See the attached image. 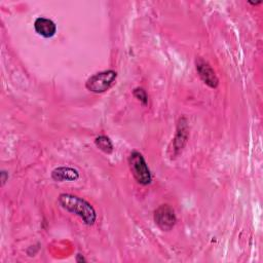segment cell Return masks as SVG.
<instances>
[{"label":"cell","mask_w":263,"mask_h":263,"mask_svg":"<svg viewBox=\"0 0 263 263\" xmlns=\"http://www.w3.org/2000/svg\"><path fill=\"white\" fill-rule=\"evenodd\" d=\"M134 96L143 104V105H147L148 103V97H147V93L146 91L142 88V87H137L135 90H134Z\"/></svg>","instance_id":"obj_10"},{"label":"cell","mask_w":263,"mask_h":263,"mask_svg":"<svg viewBox=\"0 0 263 263\" xmlns=\"http://www.w3.org/2000/svg\"><path fill=\"white\" fill-rule=\"evenodd\" d=\"M154 222L162 231H170L177 222L175 211L168 204H161L154 211Z\"/></svg>","instance_id":"obj_4"},{"label":"cell","mask_w":263,"mask_h":263,"mask_svg":"<svg viewBox=\"0 0 263 263\" xmlns=\"http://www.w3.org/2000/svg\"><path fill=\"white\" fill-rule=\"evenodd\" d=\"M184 118L180 119L179 121V124H178V133H177V136L176 138L174 139V149L175 150H182L186 141H187V138H188V128H187V124H186V120L185 122H183Z\"/></svg>","instance_id":"obj_8"},{"label":"cell","mask_w":263,"mask_h":263,"mask_svg":"<svg viewBox=\"0 0 263 263\" xmlns=\"http://www.w3.org/2000/svg\"><path fill=\"white\" fill-rule=\"evenodd\" d=\"M51 178L57 182L76 181L79 178V172L71 166H60L51 172Z\"/></svg>","instance_id":"obj_7"},{"label":"cell","mask_w":263,"mask_h":263,"mask_svg":"<svg viewBox=\"0 0 263 263\" xmlns=\"http://www.w3.org/2000/svg\"><path fill=\"white\" fill-rule=\"evenodd\" d=\"M95 144L96 146L102 150L103 152L110 154L113 151V143L111 142V140L107 137V136H99L96 138L95 140Z\"/></svg>","instance_id":"obj_9"},{"label":"cell","mask_w":263,"mask_h":263,"mask_svg":"<svg viewBox=\"0 0 263 263\" xmlns=\"http://www.w3.org/2000/svg\"><path fill=\"white\" fill-rule=\"evenodd\" d=\"M117 78V73L114 70H106L91 75L85 82V87L95 93L107 91Z\"/></svg>","instance_id":"obj_3"},{"label":"cell","mask_w":263,"mask_h":263,"mask_svg":"<svg viewBox=\"0 0 263 263\" xmlns=\"http://www.w3.org/2000/svg\"><path fill=\"white\" fill-rule=\"evenodd\" d=\"M196 71L200 77V79L210 87L216 88L219 84V79L212 68V66L201 58H197L195 61Z\"/></svg>","instance_id":"obj_5"},{"label":"cell","mask_w":263,"mask_h":263,"mask_svg":"<svg viewBox=\"0 0 263 263\" xmlns=\"http://www.w3.org/2000/svg\"><path fill=\"white\" fill-rule=\"evenodd\" d=\"M58 201L64 210L80 217L84 224L88 226H91L95 224L97 220L96 211L93 206L89 202H87L85 199L76 195L62 193L60 194Z\"/></svg>","instance_id":"obj_1"},{"label":"cell","mask_w":263,"mask_h":263,"mask_svg":"<svg viewBox=\"0 0 263 263\" xmlns=\"http://www.w3.org/2000/svg\"><path fill=\"white\" fill-rule=\"evenodd\" d=\"M129 170L136 179V181L141 185H148L152 181V176L150 170L144 156L138 152L133 151L128 157Z\"/></svg>","instance_id":"obj_2"},{"label":"cell","mask_w":263,"mask_h":263,"mask_svg":"<svg viewBox=\"0 0 263 263\" xmlns=\"http://www.w3.org/2000/svg\"><path fill=\"white\" fill-rule=\"evenodd\" d=\"M6 179H8V174H6V172H1V181H2V185H4Z\"/></svg>","instance_id":"obj_11"},{"label":"cell","mask_w":263,"mask_h":263,"mask_svg":"<svg viewBox=\"0 0 263 263\" xmlns=\"http://www.w3.org/2000/svg\"><path fill=\"white\" fill-rule=\"evenodd\" d=\"M34 29L36 33L44 38H50L57 33L55 24L46 17H37L34 22Z\"/></svg>","instance_id":"obj_6"}]
</instances>
